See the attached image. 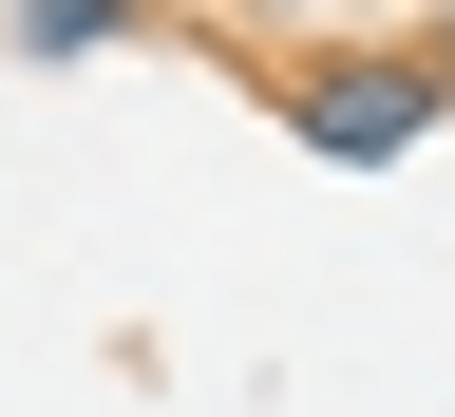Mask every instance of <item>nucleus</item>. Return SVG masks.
<instances>
[{
	"mask_svg": "<svg viewBox=\"0 0 455 417\" xmlns=\"http://www.w3.org/2000/svg\"><path fill=\"white\" fill-rule=\"evenodd\" d=\"M455 114V57L436 38H379V57H304V76H284V133H304L323 171H398Z\"/></svg>",
	"mask_w": 455,
	"mask_h": 417,
	"instance_id": "1",
	"label": "nucleus"
},
{
	"mask_svg": "<svg viewBox=\"0 0 455 417\" xmlns=\"http://www.w3.org/2000/svg\"><path fill=\"white\" fill-rule=\"evenodd\" d=\"M152 38V0H0V57H114Z\"/></svg>",
	"mask_w": 455,
	"mask_h": 417,
	"instance_id": "2",
	"label": "nucleus"
}]
</instances>
